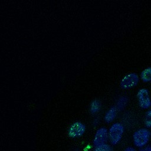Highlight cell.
<instances>
[{
    "instance_id": "cell-7",
    "label": "cell",
    "mask_w": 151,
    "mask_h": 151,
    "mask_svg": "<svg viewBox=\"0 0 151 151\" xmlns=\"http://www.w3.org/2000/svg\"><path fill=\"white\" fill-rule=\"evenodd\" d=\"M117 109L116 106L111 107L106 113L104 116V120L106 123H110L116 116Z\"/></svg>"
},
{
    "instance_id": "cell-4",
    "label": "cell",
    "mask_w": 151,
    "mask_h": 151,
    "mask_svg": "<svg viewBox=\"0 0 151 151\" xmlns=\"http://www.w3.org/2000/svg\"><path fill=\"white\" fill-rule=\"evenodd\" d=\"M139 106L143 109H148L151 106V100L149 95V92L146 88L139 90L137 94Z\"/></svg>"
},
{
    "instance_id": "cell-13",
    "label": "cell",
    "mask_w": 151,
    "mask_h": 151,
    "mask_svg": "<svg viewBox=\"0 0 151 151\" xmlns=\"http://www.w3.org/2000/svg\"><path fill=\"white\" fill-rule=\"evenodd\" d=\"M139 151H151V145L142 147V149H140Z\"/></svg>"
},
{
    "instance_id": "cell-12",
    "label": "cell",
    "mask_w": 151,
    "mask_h": 151,
    "mask_svg": "<svg viewBox=\"0 0 151 151\" xmlns=\"http://www.w3.org/2000/svg\"><path fill=\"white\" fill-rule=\"evenodd\" d=\"M145 124L147 127H151V110L146 113L145 116Z\"/></svg>"
},
{
    "instance_id": "cell-9",
    "label": "cell",
    "mask_w": 151,
    "mask_h": 151,
    "mask_svg": "<svg viewBox=\"0 0 151 151\" xmlns=\"http://www.w3.org/2000/svg\"><path fill=\"white\" fill-rule=\"evenodd\" d=\"M100 109V103L99 100H95L93 101L90 106V112L92 114H96Z\"/></svg>"
},
{
    "instance_id": "cell-5",
    "label": "cell",
    "mask_w": 151,
    "mask_h": 151,
    "mask_svg": "<svg viewBox=\"0 0 151 151\" xmlns=\"http://www.w3.org/2000/svg\"><path fill=\"white\" fill-rule=\"evenodd\" d=\"M86 130L85 125L80 122H76L73 123L68 130V134L72 138L81 136Z\"/></svg>"
},
{
    "instance_id": "cell-6",
    "label": "cell",
    "mask_w": 151,
    "mask_h": 151,
    "mask_svg": "<svg viewBox=\"0 0 151 151\" xmlns=\"http://www.w3.org/2000/svg\"><path fill=\"white\" fill-rule=\"evenodd\" d=\"M139 77L135 73L126 75L121 81L120 86L122 88H129L136 86L139 82Z\"/></svg>"
},
{
    "instance_id": "cell-8",
    "label": "cell",
    "mask_w": 151,
    "mask_h": 151,
    "mask_svg": "<svg viewBox=\"0 0 151 151\" xmlns=\"http://www.w3.org/2000/svg\"><path fill=\"white\" fill-rule=\"evenodd\" d=\"M140 77L144 82L150 81L151 80V67L145 69L141 73Z\"/></svg>"
},
{
    "instance_id": "cell-14",
    "label": "cell",
    "mask_w": 151,
    "mask_h": 151,
    "mask_svg": "<svg viewBox=\"0 0 151 151\" xmlns=\"http://www.w3.org/2000/svg\"><path fill=\"white\" fill-rule=\"evenodd\" d=\"M124 151H136V150L132 147H128Z\"/></svg>"
},
{
    "instance_id": "cell-2",
    "label": "cell",
    "mask_w": 151,
    "mask_h": 151,
    "mask_svg": "<svg viewBox=\"0 0 151 151\" xmlns=\"http://www.w3.org/2000/svg\"><path fill=\"white\" fill-rule=\"evenodd\" d=\"M124 132V127L120 123H115L110 127L109 131V137L110 143L113 145L117 144Z\"/></svg>"
},
{
    "instance_id": "cell-1",
    "label": "cell",
    "mask_w": 151,
    "mask_h": 151,
    "mask_svg": "<svg viewBox=\"0 0 151 151\" xmlns=\"http://www.w3.org/2000/svg\"><path fill=\"white\" fill-rule=\"evenodd\" d=\"M150 135V132L147 129L142 128L136 130L133 135L134 145L138 147H143L148 143Z\"/></svg>"
},
{
    "instance_id": "cell-10",
    "label": "cell",
    "mask_w": 151,
    "mask_h": 151,
    "mask_svg": "<svg viewBox=\"0 0 151 151\" xmlns=\"http://www.w3.org/2000/svg\"><path fill=\"white\" fill-rule=\"evenodd\" d=\"M127 99L126 97H120L117 103V106L116 107L117 110H120L123 109V108L124 107V106L127 103Z\"/></svg>"
},
{
    "instance_id": "cell-3",
    "label": "cell",
    "mask_w": 151,
    "mask_h": 151,
    "mask_svg": "<svg viewBox=\"0 0 151 151\" xmlns=\"http://www.w3.org/2000/svg\"><path fill=\"white\" fill-rule=\"evenodd\" d=\"M109 138V132L107 129L105 127H101L97 130L95 134L93 139V144L95 146L106 144Z\"/></svg>"
},
{
    "instance_id": "cell-11",
    "label": "cell",
    "mask_w": 151,
    "mask_h": 151,
    "mask_svg": "<svg viewBox=\"0 0 151 151\" xmlns=\"http://www.w3.org/2000/svg\"><path fill=\"white\" fill-rule=\"evenodd\" d=\"M94 151H113L110 146L107 144H103L98 146H96Z\"/></svg>"
}]
</instances>
